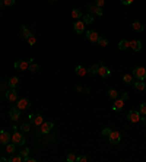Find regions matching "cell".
<instances>
[{"instance_id": "49", "label": "cell", "mask_w": 146, "mask_h": 162, "mask_svg": "<svg viewBox=\"0 0 146 162\" xmlns=\"http://www.w3.org/2000/svg\"><path fill=\"white\" fill-rule=\"evenodd\" d=\"M0 99H1V94H0Z\"/></svg>"}, {"instance_id": "36", "label": "cell", "mask_w": 146, "mask_h": 162, "mask_svg": "<svg viewBox=\"0 0 146 162\" xmlns=\"http://www.w3.org/2000/svg\"><path fill=\"white\" fill-rule=\"evenodd\" d=\"M139 112H140V116H146V102H143V104H140V108H139Z\"/></svg>"}, {"instance_id": "6", "label": "cell", "mask_w": 146, "mask_h": 162, "mask_svg": "<svg viewBox=\"0 0 146 162\" xmlns=\"http://www.w3.org/2000/svg\"><path fill=\"white\" fill-rule=\"evenodd\" d=\"M140 112L139 111H136V110H130L129 111V114H127V120L130 121V123H139L140 121Z\"/></svg>"}, {"instance_id": "46", "label": "cell", "mask_w": 146, "mask_h": 162, "mask_svg": "<svg viewBox=\"0 0 146 162\" xmlns=\"http://www.w3.org/2000/svg\"><path fill=\"white\" fill-rule=\"evenodd\" d=\"M0 6H3V0H0Z\"/></svg>"}, {"instance_id": "34", "label": "cell", "mask_w": 146, "mask_h": 162, "mask_svg": "<svg viewBox=\"0 0 146 162\" xmlns=\"http://www.w3.org/2000/svg\"><path fill=\"white\" fill-rule=\"evenodd\" d=\"M111 131H112V129H110V127H105V129H102L101 134H102V136H104V137H108Z\"/></svg>"}, {"instance_id": "23", "label": "cell", "mask_w": 146, "mask_h": 162, "mask_svg": "<svg viewBox=\"0 0 146 162\" xmlns=\"http://www.w3.org/2000/svg\"><path fill=\"white\" fill-rule=\"evenodd\" d=\"M82 16H83V13L80 12V9H73L72 10V18L73 19H80Z\"/></svg>"}, {"instance_id": "27", "label": "cell", "mask_w": 146, "mask_h": 162, "mask_svg": "<svg viewBox=\"0 0 146 162\" xmlns=\"http://www.w3.org/2000/svg\"><path fill=\"white\" fill-rule=\"evenodd\" d=\"M31 35H32V34H31V31H29V29H28L25 25H22V37H23V38L26 40V38H28V37H31Z\"/></svg>"}, {"instance_id": "19", "label": "cell", "mask_w": 146, "mask_h": 162, "mask_svg": "<svg viewBox=\"0 0 146 162\" xmlns=\"http://www.w3.org/2000/svg\"><path fill=\"white\" fill-rule=\"evenodd\" d=\"M15 151H16V145H15L13 142H12V143L9 142V143L6 145V152H7V153H10V155H13Z\"/></svg>"}, {"instance_id": "35", "label": "cell", "mask_w": 146, "mask_h": 162, "mask_svg": "<svg viewBox=\"0 0 146 162\" xmlns=\"http://www.w3.org/2000/svg\"><path fill=\"white\" fill-rule=\"evenodd\" d=\"M19 155H21L22 158H26V156L29 155V148H23L22 151L19 152Z\"/></svg>"}, {"instance_id": "7", "label": "cell", "mask_w": 146, "mask_h": 162, "mask_svg": "<svg viewBox=\"0 0 146 162\" xmlns=\"http://www.w3.org/2000/svg\"><path fill=\"white\" fill-rule=\"evenodd\" d=\"M6 98H7V101H10V102H16V101L19 99V95H18V92H16L15 88H9V89L6 91Z\"/></svg>"}, {"instance_id": "32", "label": "cell", "mask_w": 146, "mask_h": 162, "mask_svg": "<svg viewBox=\"0 0 146 162\" xmlns=\"http://www.w3.org/2000/svg\"><path fill=\"white\" fill-rule=\"evenodd\" d=\"M108 98H111V99H117V98H118V92H117L115 89H110V91H108Z\"/></svg>"}, {"instance_id": "42", "label": "cell", "mask_w": 146, "mask_h": 162, "mask_svg": "<svg viewBox=\"0 0 146 162\" xmlns=\"http://www.w3.org/2000/svg\"><path fill=\"white\" fill-rule=\"evenodd\" d=\"M23 162H35V158H31L29 155L26 158H23Z\"/></svg>"}, {"instance_id": "24", "label": "cell", "mask_w": 146, "mask_h": 162, "mask_svg": "<svg viewBox=\"0 0 146 162\" xmlns=\"http://www.w3.org/2000/svg\"><path fill=\"white\" fill-rule=\"evenodd\" d=\"M89 10H92L94 13H97L98 16H102V15H104L102 8H98V6H89Z\"/></svg>"}, {"instance_id": "5", "label": "cell", "mask_w": 146, "mask_h": 162, "mask_svg": "<svg viewBox=\"0 0 146 162\" xmlns=\"http://www.w3.org/2000/svg\"><path fill=\"white\" fill-rule=\"evenodd\" d=\"M133 77L137 79V80H145L146 79V69L145 67H136L133 70Z\"/></svg>"}, {"instance_id": "30", "label": "cell", "mask_w": 146, "mask_h": 162, "mask_svg": "<svg viewBox=\"0 0 146 162\" xmlns=\"http://www.w3.org/2000/svg\"><path fill=\"white\" fill-rule=\"evenodd\" d=\"M31 130V123H23L22 126H21V131L22 133H28Z\"/></svg>"}, {"instance_id": "11", "label": "cell", "mask_w": 146, "mask_h": 162, "mask_svg": "<svg viewBox=\"0 0 146 162\" xmlns=\"http://www.w3.org/2000/svg\"><path fill=\"white\" fill-rule=\"evenodd\" d=\"M16 107L22 111V110H28V108L31 107V104H29V101H28L26 98H19V99L16 101Z\"/></svg>"}, {"instance_id": "45", "label": "cell", "mask_w": 146, "mask_h": 162, "mask_svg": "<svg viewBox=\"0 0 146 162\" xmlns=\"http://www.w3.org/2000/svg\"><path fill=\"white\" fill-rule=\"evenodd\" d=\"M140 120L143 121V124H145V126H146V117H145V116H143V117H140Z\"/></svg>"}, {"instance_id": "20", "label": "cell", "mask_w": 146, "mask_h": 162, "mask_svg": "<svg viewBox=\"0 0 146 162\" xmlns=\"http://www.w3.org/2000/svg\"><path fill=\"white\" fill-rule=\"evenodd\" d=\"M133 85H135V88L137 89V91H145L146 89V85L143 80H137V82H133Z\"/></svg>"}, {"instance_id": "44", "label": "cell", "mask_w": 146, "mask_h": 162, "mask_svg": "<svg viewBox=\"0 0 146 162\" xmlns=\"http://www.w3.org/2000/svg\"><path fill=\"white\" fill-rule=\"evenodd\" d=\"M121 99H124V101H126V99H127V98H129V92H123V94H121Z\"/></svg>"}, {"instance_id": "28", "label": "cell", "mask_w": 146, "mask_h": 162, "mask_svg": "<svg viewBox=\"0 0 146 162\" xmlns=\"http://www.w3.org/2000/svg\"><path fill=\"white\" fill-rule=\"evenodd\" d=\"M123 82L127 83V85H132L133 83V76L132 75H124L123 76Z\"/></svg>"}, {"instance_id": "31", "label": "cell", "mask_w": 146, "mask_h": 162, "mask_svg": "<svg viewBox=\"0 0 146 162\" xmlns=\"http://www.w3.org/2000/svg\"><path fill=\"white\" fill-rule=\"evenodd\" d=\"M98 69H100V63H98V64H92L91 69H88V72L92 73V75H97V73H98Z\"/></svg>"}, {"instance_id": "21", "label": "cell", "mask_w": 146, "mask_h": 162, "mask_svg": "<svg viewBox=\"0 0 146 162\" xmlns=\"http://www.w3.org/2000/svg\"><path fill=\"white\" fill-rule=\"evenodd\" d=\"M129 47H130V41H127V40H121V41L118 43V48L123 50V51L124 50H127Z\"/></svg>"}, {"instance_id": "39", "label": "cell", "mask_w": 146, "mask_h": 162, "mask_svg": "<svg viewBox=\"0 0 146 162\" xmlns=\"http://www.w3.org/2000/svg\"><path fill=\"white\" fill-rule=\"evenodd\" d=\"M15 4V0H3V6H13Z\"/></svg>"}, {"instance_id": "8", "label": "cell", "mask_w": 146, "mask_h": 162, "mask_svg": "<svg viewBox=\"0 0 146 162\" xmlns=\"http://www.w3.org/2000/svg\"><path fill=\"white\" fill-rule=\"evenodd\" d=\"M31 62H34L32 58H29V60H18V62H15V67L16 69H19V70H28L29 69V63Z\"/></svg>"}, {"instance_id": "48", "label": "cell", "mask_w": 146, "mask_h": 162, "mask_svg": "<svg viewBox=\"0 0 146 162\" xmlns=\"http://www.w3.org/2000/svg\"><path fill=\"white\" fill-rule=\"evenodd\" d=\"M50 2H57V0H50Z\"/></svg>"}, {"instance_id": "1", "label": "cell", "mask_w": 146, "mask_h": 162, "mask_svg": "<svg viewBox=\"0 0 146 162\" xmlns=\"http://www.w3.org/2000/svg\"><path fill=\"white\" fill-rule=\"evenodd\" d=\"M54 127V124L51 123V121H44L41 126H40V129L37 130V133H35V136L38 137V136H43V134H48L51 130Z\"/></svg>"}, {"instance_id": "29", "label": "cell", "mask_w": 146, "mask_h": 162, "mask_svg": "<svg viewBox=\"0 0 146 162\" xmlns=\"http://www.w3.org/2000/svg\"><path fill=\"white\" fill-rule=\"evenodd\" d=\"M82 21L85 22V25L92 23V21H94V16H91V15H83V16H82Z\"/></svg>"}, {"instance_id": "33", "label": "cell", "mask_w": 146, "mask_h": 162, "mask_svg": "<svg viewBox=\"0 0 146 162\" xmlns=\"http://www.w3.org/2000/svg\"><path fill=\"white\" fill-rule=\"evenodd\" d=\"M97 44H100L101 47H107V45H108V40H107V38H104V37H100V38H98V43H97Z\"/></svg>"}, {"instance_id": "38", "label": "cell", "mask_w": 146, "mask_h": 162, "mask_svg": "<svg viewBox=\"0 0 146 162\" xmlns=\"http://www.w3.org/2000/svg\"><path fill=\"white\" fill-rule=\"evenodd\" d=\"M66 159H67L69 162H75L76 161V155H75V153H69L67 156H66Z\"/></svg>"}, {"instance_id": "2", "label": "cell", "mask_w": 146, "mask_h": 162, "mask_svg": "<svg viewBox=\"0 0 146 162\" xmlns=\"http://www.w3.org/2000/svg\"><path fill=\"white\" fill-rule=\"evenodd\" d=\"M12 142H13L16 146H23V145H25V136H23L22 131L15 130L13 134H12Z\"/></svg>"}, {"instance_id": "40", "label": "cell", "mask_w": 146, "mask_h": 162, "mask_svg": "<svg viewBox=\"0 0 146 162\" xmlns=\"http://www.w3.org/2000/svg\"><path fill=\"white\" fill-rule=\"evenodd\" d=\"M88 161V158L85 156V155H80V156H76V162H86Z\"/></svg>"}, {"instance_id": "10", "label": "cell", "mask_w": 146, "mask_h": 162, "mask_svg": "<svg viewBox=\"0 0 146 162\" xmlns=\"http://www.w3.org/2000/svg\"><path fill=\"white\" fill-rule=\"evenodd\" d=\"M12 140V136L7 133V131H4V130H0V145H7L9 142Z\"/></svg>"}, {"instance_id": "43", "label": "cell", "mask_w": 146, "mask_h": 162, "mask_svg": "<svg viewBox=\"0 0 146 162\" xmlns=\"http://www.w3.org/2000/svg\"><path fill=\"white\" fill-rule=\"evenodd\" d=\"M133 2H135V0H121V3H123V4H126V6H129V4H132Z\"/></svg>"}, {"instance_id": "15", "label": "cell", "mask_w": 146, "mask_h": 162, "mask_svg": "<svg viewBox=\"0 0 146 162\" xmlns=\"http://www.w3.org/2000/svg\"><path fill=\"white\" fill-rule=\"evenodd\" d=\"M129 48H132L133 51H140V50H142V41H139V40H132Z\"/></svg>"}, {"instance_id": "16", "label": "cell", "mask_w": 146, "mask_h": 162, "mask_svg": "<svg viewBox=\"0 0 146 162\" xmlns=\"http://www.w3.org/2000/svg\"><path fill=\"white\" fill-rule=\"evenodd\" d=\"M123 107H124V99H121V98H117V99L114 101L112 110H114V111H121Z\"/></svg>"}, {"instance_id": "26", "label": "cell", "mask_w": 146, "mask_h": 162, "mask_svg": "<svg viewBox=\"0 0 146 162\" xmlns=\"http://www.w3.org/2000/svg\"><path fill=\"white\" fill-rule=\"evenodd\" d=\"M29 72H32V73H35V72H38L40 70V66L37 64V63H34V62H31L29 63V69H28Z\"/></svg>"}, {"instance_id": "22", "label": "cell", "mask_w": 146, "mask_h": 162, "mask_svg": "<svg viewBox=\"0 0 146 162\" xmlns=\"http://www.w3.org/2000/svg\"><path fill=\"white\" fill-rule=\"evenodd\" d=\"M18 82H19V79H18L16 76H12L10 79L7 80V85H9V88H16Z\"/></svg>"}, {"instance_id": "9", "label": "cell", "mask_w": 146, "mask_h": 162, "mask_svg": "<svg viewBox=\"0 0 146 162\" xmlns=\"http://www.w3.org/2000/svg\"><path fill=\"white\" fill-rule=\"evenodd\" d=\"M9 117H10V120L13 123H16L18 120L21 118V110L18 107H12L10 111H9Z\"/></svg>"}, {"instance_id": "25", "label": "cell", "mask_w": 146, "mask_h": 162, "mask_svg": "<svg viewBox=\"0 0 146 162\" xmlns=\"http://www.w3.org/2000/svg\"><path fill=\"white\" fill-rule=\"evenodd\" d=\"M9 162H23V158L21 156V155H12L10 158H9Z\"/></svg>"}, {"instance_id": "12", "label": "cell", "mask_w": 146, "mask_h": 162, "mask_svg": "<svg viewBox=\"0 0 146 162\" xmlns=\"http://www.w3.org/2000/svg\"><path fill=\"white\" fill-rule=\"evenodd\" d=\"M73 29H75V32L76 34H83L85 32V22L78 19V21L73 23Z\"/></svg>"}, {"instance_id": "41", "label": "cell", "mask_w": 146, "mask_h": 162, "mask_svg": "<svg viewBox=\"0 0 146 162\" xmlns=\"http://www.w3.org/2000/svg\"><path fill=\"white\" fill-rule=\"evenodd\" d=\"M105 4V0H95V6H98V8H102Z\"/></svg>"}, {"instance_id": "13", "label": "cell", "mask_w": 146, "mask_h": 162, "mask_svg": "<svg viewBox=\"0 0 146 162\" xmlns=\"http://www.w3.org/2000/svg\"><path fill=\"white\" fill-rule=\"evenodd\" d=\"M98 75L101 76V77H108V76L111 75V72H110V69H108L107 66H104V63H100V69H98Z\"/></svg>"}, {"instance_id": "17", "label": "cell", "mask_w": 146, "mask_h": 162, "mask_svg": "<svg viewBox=\"0 0 146 162\" xmlns=\"http://www.w3.org/2000/svg\"><path fill=\"white\" fill-rule=\"evenodd\" d=\"M132 28L135 29V31H137V32H143V29H145V26H143V23L139 21H136L132 23Z\"/></svg>"}, {"instance_id": "14", "label": "cell", "mask_w": 146, "mask_h": 162, "mask_svg": "<svg viewBox=\"0 0 146 162\" xmlns=\"http://www.w3.org/2000/svg\"><path fill=\"white\" fill-rule=\"evenodd\" d=\"M86 38L89 40L91 43H98V38H100V35L97 31H86Z\"/></svg>"}, {"instance_id": "18", "label": "cell", "mask_w": 146, "mask_h": 162, "mask_svg": "<svg viewBox=\"0 0 146 162\" xmlns=\"http://www.w3.org/2000/svg\"><path fill=\"white\" fill-rule=\"evenodd\" d=\"M75 72H76V75L78 76H85L88 73V69H85L83 66H78L76 69H75Z\"/></svg>"}, {"instance_id": "47", "label": "cell", "mask_w": 146, "mask_h": 162, "mask_svg": "<svg viewBox=\"0 0 146 162\" xmlns=\"http://www.w3.org/2000/svg\"><path fill=\"white\" fill-rule=\"evenodd\" d=\"M1 86H3V83H1V82H0V89H1Z\"/></svg>"}, {"instance_id": "4", "label": "cell", "mask_w": 146, "mask_h": 162, "mask_svg": "<svg viewBox=\"0 0 146 162\" xmlns=\"http://www.w3.org/2000/svg\"><path fill=\"white\" fill-rule=\"evenodd\" d=\"M29 123H31L32 126L40 127V126L44 123V117H43L41 114H31V116H29Z\"/></svg>"}, {"instance_id": "37", "label": "cell", "mask_w": 146, "mask_h": 162, "mask_svg": "<svg viewBox=\"0 0 146 162\" xmlns=\"http://www.w3.org/2000/svg\"><path fill=\"white\" fill-rule=\"evenodd\" d=\"M26 41H28L29 45H34V44L37 43V38H35L34 35H31V37H28V38H26Z\"/></svg>"}, {"instance_id": "3", "label": "cell", "mask_w": 146, "mask_h": 162, "mask_svg": "<svg viewBox=\"0 0 146 162\" xmlns=\"http://www.w3.org/2000/svg\"><path fill=\"white\" fill-rule=\"evenodd\" d=\"M120 140H121V133L118 130H112L111 133H110V136H108V142L111 145H118Z\"/></svg>"}]
</instances>
